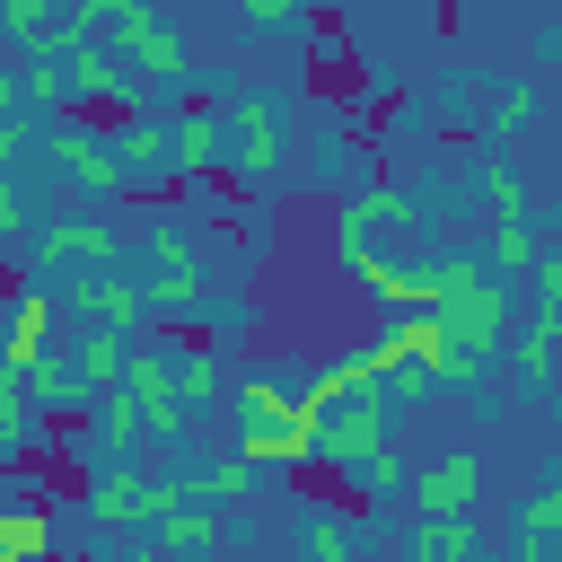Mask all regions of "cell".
I'll list each match as a JSON object with an SVG mask.
<instances>
[{
	"mask_svg": "<svg viewBox=\"0 0 562 562\" xmlns=\"http://www.w3.org/2000/svg\"><path fill=\"white\" fill-rule=\"evenodd\" d=\"M474 492H483V457H465V448H448V457H430V465L413 474L422 518H465V509H474Z\"/></svg>",
	"mask_w": 562,
	"mask_h": 562,
	"instance_id": "cell-1",
	"label": "cell"
},
{
	"mask_svg": "<svg viewBox=\"0 0 562 562\" xmlns=\"http://www.w3.org/2000/svg\"><path fill=\"white\" fill-rule=\"evenodd\" d=\"M465 553H474V527L465 518H430L422 544H413V562H465Z\"/></svg>",
	"mask_w": 562,
	"mask_h": 562,
	"instance_id": "cell-2",
	"label": "cell"
},
{
	"mask_svg": "<svg viewBox=\"0 0 562 562\" xmlns=\"http://www.w3.org/2000/svg\"><path fill=\"white\" fill-rule=\"evenodd\" d=\"M26 439H35V422H26V404H18V395H0V457H18Z\"/></svg>",
	"mask_w": 562,
	"mask_h": 562,
	"instance_id": "cell-3",
	"label": "cell"
},
{
	"mask_svg": "<svg viewBox=\"0 0 562 562\" xmlns=\"http://www.w3.org/2000/svg\"><path fill=\"white\" fill-rule=\"evenodd\" d=\"M536 114H544V97H536V88H509V97H501V123H509V132H527Z\"/></svg>",
	"mask_w": 562,
	"mask_h": 562,
	"instance_id": "cell-4",
	"label": "cell"
},
{
	"mask_svg": "<svg viewBox=\"0 0 562 562\" xmlns=\"http://www.w3.org/2000/svg\"><path fill=\"white\" fill-rule=\"evenodd\" d=\"M18 228H26V193L0 176V237H18Z\"/></svg>",
	"mask_w": 562,
	"mask_h": 562,
	"instance_id": "cell-5",
	"label": "cell"
},
{
	"mask_svg": "<svg viewBox=\"0 0 562 562\" xmlns=\"http://www.w3.org/2000/svg\"><path fill=\"white\" fill-rule=\"evenodd\" d=\"M290 9H299V0H246V18H255V26H272V18H290Z\"/></svg>",
	"mask_w": 562,
	"mask_h": 562,
	"instance_id": "cell-6",
	"label": "cell"
},
{
	"mask_svg": "<svg viewBox=\"0 0 562 562\" xmlns=\"http://www.w3.org/2000/svg\"><path fill=\"white\" fill-rule=\"evenodd\" d=\"M18 140H26V132H9V123H0V176H9V158H18Z\"/></svg>",
	"mask_w": 562,
	"mask_h": 562,
	"instance_id": "cell-7",
	"label": "cell"
},
{
	"mask_svg": "<svg viewBox=\"0 0 562 562\" xmlns=\"http://www.w3.org/2000/svg\"><path fill=\"white\" fill-rule=\"evenodd\" d=\"M0 105H9V70H0Z\"/></svg>",
	"mask_w": 562,
	"mask_h": 562,
	"instance_id": "cell-8",
	"label": "cell"
}]
</instances>
